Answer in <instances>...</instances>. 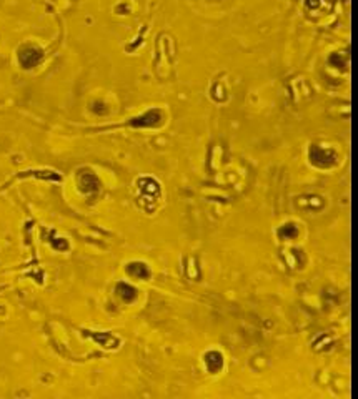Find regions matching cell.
<instances>
[{
  "label": "cell",
  "instance_id": "3957f363",
  "mask_svg": "<svg viewBox=\"0 0 358 399\" xmlns=\"http://www.w3.org/2000/svg\"><path fill=\"white\" fill-rule=\"evenodd\" d=\"M117 291H119V295L122 296L125 301H132L135 298V289L130 288L128 284H119V288H117Z\"/></svg>",
  "mask_w": 358,
  "mask_h": 399
},
{
  "label": "cell",
  "instance_id": "6da1fadb",
  "mask_svg": "<svg viewBox=\"0 0 358 399\" xmlns=\"http://www.w3.org/2000/svg\"><path fill=\"white\" fill-rule=\"evenodd\" d=\"M18 60L20 64L25 66V68H32L42 60V52L35 47H25V49L20 50V55H18Z\"/></svg>",
  "mask_w": 358,
  "mask_h": 399
},
{
  "label": "cell",
  "instance_id": "7a4b0ae2",
  "mask_svg": "<svg viewBox=\"0 0 358 399\" xmlns=\"http://www.w3.org/2000/svg\"><path fill=\"white\" fill-rule=\"evenodd\" d=\"M80 185H82V190L85 191V193H90V191H97L99 190V180L93 177L92 173H84L80 178Z\"/></svg>",
  "mask_w": 358,
  "mask_h": 399
}]
</instances>
